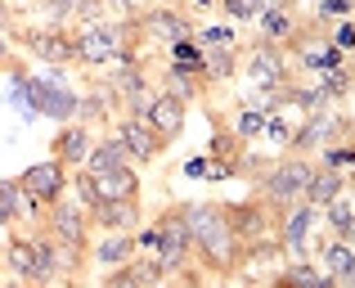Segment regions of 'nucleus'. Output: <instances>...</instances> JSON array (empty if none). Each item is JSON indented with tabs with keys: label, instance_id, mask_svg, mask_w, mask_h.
I'll use <instances>...</instances> for the list:
<instances>
[{
	"label": "nucleus",
	"instance_id": "1",
	"mask_svg": "<svg viewBox=\"0 0 355 288\" xmlns=\"http://www.w3.org/2000/svg\"><path fill=\"white\" fill-rule=\"evenodd\" d=\"M180 212L193 239V266L216 280H234L243 271V244L234 239L220 203H180Z\"/></svg>",
	"mask_w": 355,
	"mask_h": 288
},
{
	"label": "nucleus",
	"instance_id": "2",
	"mask_svg": "<svg viewBox=\"0 0 355 288\" xmlns=\"http://www.w3.org/2000/svg\"><path fill=\"white\" fill-rule=\"evenodd\" d=\"M311 171H315L311 158H297V153L275 158V162H266V167L257 171V198L266 203L270 212H288L293 203H302Z\"/></svg>",
	"mask_w": 355,
	"mask_h": 288
},
{
	"label": "nucleus",
	"instance_id": "3",
	"mask_svg": "<svg viewBox=\"0 0 355 288\" xmlns=\"http://www.w3.org/2000/svg\"><path fill=\"white\" fill-rule=\"evenodd\" d=\"M27 86V99H32L36 117H50V122L68 126L77 122V108H81V90L63 77V68H50V72H27L23 77Z\"/></svg>",
	"mask_w": 355,
	"mask_h": 288
},
{
	"label": "nucleus",
	"instance_id": "4",
	"mask_svg": "<svg viewBox=\"0 0 355 288\" xmlns=\"http://www.w3.org/2000/svg\"><path fill=\"white\" fill-rule=\"evenodd\" d=\"M9 45L27 54V59L45 63V68H72L77 63V36L72 27H50V23H18L9 32Z\"/></svg>",
	"mask_w": 355,
	"mask_h": 288
},
{
	"label": "nucleus",
	"instance_id": "5",
	"mask_svg": "<svg viewBox=\"0 0 355 288\" xmlns=\"http://www.w3.org/2000/svg\"><path fill=\"white\" fill-rule=\"evenodd\" d=\"M153 226H157V248H153L157 275L171 280V275L189 271V266H193V239H189V226H184L180 203H166V207L153 217Z\"/></svg>",
	"mask_w": 355,
	"mask_h": 288
},
{
	"label": "nucleus",
	"instance_id": "6",
	"mask_svg": "<svg viewBox=\"0 0 355 288\" xmlns=\"http://www.w3.org/2000/svg\"><path fill=\"white\" fill-rule=\"evenodd\" d=\"M5 262H9V271L18 275V284H27V288H50L59 280V271H54V248L41 230H32V235H9Z\"/></svg>",
	"mask_w": 355,
	"mask_h": 288
},
{
	"label": "nucleus",
	"instance_id": "7",
	"mask_svg": "<svg viewBox=\"0 0 355 288\" xmlns=\"http://www.w3.org/2000/svg\"><path fill=\"white\" fill-rule=\"evenodd\" d=\"M239 72L248 77V95H266V108H275V95L288 86V54L266 41H252L239 59Z\"/></svg>",
	"mask_w": 355,
	"mask_h": 288
},
{
	"label": "nucleus",
	"instance_id": "8",
	"mask_svg": "<svg viewBox=\"0 0 355 288\" xmlns=\"http://www.w3.org/2000/svg\"><path fill=\"white\" fill-rule=\"evenodd\" d=\"M41 230L50 244H59V248H72L77 257H90V212L81 207V203H72L68 194L63 198H54L50 207H45V217H41Z\"/></svg>",
	"mask_w": 355,
	"mask_h": 288
},
{
	"label": "nucleus",
	"instance_id": "9",
	"mask_svg": "<svg viewBox=\"0 0 355 288\" xmlns=\"http://www.w3.org/2000/svg\"><path fill=\"white\" fill-rule=\"evenodd\" d=\"M130 18H135V32H139L144 45L193 41V32H198V23L175 5H148V9H139V14H130Z\"/></svg>",
	"mask_w": 355,
	"mask_h": 288
},
{
	"label": "nucleus",
	"instance_id": "10",
	"mask_svg": "<svg viewBox=\"0 0 355 288\" xmlns=\"http://www.w3.org/2000/svg\"><path fill=\"white\" fill-rule=\"evenodd\" d=\"M315 230H320V207H311V203H293V207L279 212V221H275L279 253H288V262H306V257H311Z\"/></svg>",
	"mask_w": 355,
	"mask_h": 288
},
{
	"label": "nucleus",
	"instance_id": "11",
	"mask_svg": "<svg viewBox=\"0 0 355 288\" xmlns=\"http://www.w3.org/2000/svg\"><path fill=\"white\" fill-rule=\"evenodd\" d=\"M220 212H225L230 230H234V239H239L243 248H248V244H261V239H275L279 212H270L257 194H252V198H239V203H220Z\"/></svg>",
	"mask_w": 355,
	"mask_h": 288
},
{
	"label": "nucleus",
	"instance_id": "12",
	"mask_svg": "<svg viewBox=\"0 0 355 288\" xmlns=\"http://www.w3.org/2000/svg\"><path fill=\"white\" fill-rule=\"evenodd\" d=\"M68 167L63 162H54V158H45V162H32L27 171H18L14 180H18V189L27 194V198H36L41 207H50L54 198H63L68 194Z\"/></svg>",
	"mask_w": 355,
	"mask_h": 288
},
{
	"label": "nucleus",
	"instance_id": "13",
	"mask_svg": "<svg viewBox=\"0 0 355 288\" xmlns=\"http://www.w3.org/2000/svg\"><path fill=\"white\" fill-rule=\"evenodd\" d=\"M113 135L121 140V149L130 153L135 167H148V162H157V158L166 153V140H157V131L144 122V117H117Z\"/></svg>",
	"mask_w": 355,
	"mask_h": 288
},
{
	"label": "nucleus",
	"instance_id": "14",
	"mask_svg": "<svg viewBox=\"0 0 355 288\" xmlns=\"http://www.w3.org/2000/svg\"><path fill=\"white\" fill-rule=\"evenodd\" d=\"M162 95H175L180 104H198V99H207V77H202V63H171L166 59V68L157 72L153 81Z\"/></svg>",
	"mask_w": 355,
	"mask_h": 288
},
{
	"label": "nucleus",
	"instance_id": "15",
	"mask_svg": "<svg viewBox=\"0 0 355 288\" xmlns=\"http://www.w3.org/2000/svg\"><path fill=\"white\" fill-rule=\"evenodd\" d=\"M333 131H338V108H329V113H311V117H302V126H297V131H293V140H288V153H297V158L320 153L324 144H333Z\"/></svg>",
	"mask_w": 355,
	"mask_h": 288
},
{
	"label": "nucleus",
	"instance_id": "16",
	"mask_svg": "<svg viewBox=\"0 0 355 288\" xmlns=\"http://www.w3.org/2000/svg\"><path fill=\"white\" fill-rule=\"evenodd\" d=\"M144 122L157 131V140L171 144V140H180V135H184V122H189V104H180L175 95H162V90H157L153 104H148V113H144Z\"/></svg>",
	"mask_w": 355,
	"mask_h": 288
},
{
	"label": "nucleus",
	"instance_id": "17",
	"mask_svg": "<svg viewBox=\"0 0 355 288\" xmlns=\"http://www.w3.org/2000/svg\"><path fill=\"white\" fill-rule=\"evenodd\" d=\"M144 226V212H139V198L130 203H95L90 207V230L99 235H130V230Z\"/></svg>",
	"mask_w": 355,
	"mask_h": 288
},
{
	"label": "nucleus",
	"instance_id": "18",
	"mask_svg": "<svg viewBox=\"0 0 355 288\" xmlns=\"http://www.w3.org/2000/svg\"><path fill=\"white\" fill-rule=\"evenodd\" d=\"M302 18H297V9H266V14L257 18V41L275 45V50H293L297 36H302Z\"/></svg>",
	"mask_w": 355,
	"mask_h": 288
},
{
	"label": "nucleus",
	"instance_id": "19",
	"mask_svg": "<svg viewBox=\"0 0 355 288\" xmlns=\"http://www.w3.org/2000/svg\"><path fill=\"white\" fill-rule=\"evenodd\" d=\"M121 117L113 90L104 86V77H90V86L81 90V108H77V122L81 126H113Z\"/></svg>",
	"mask_w": 355,
	"mask_h": 288
},
{
	"label": "nucleus",
	"instance_id": "20",
	"mask_svg": "<svg viewBox=\"0 0 355 288\" xmlns=\"http://www.w3.org/2000/svg\"><path fill=\"white\" fill-rule=\"evenodd\" d=\"M90 126H81V122H68V126H59L54 131V140H50V158L54 162H63L68 171H77L81 162H86V153H90Z\"/></svg>",
	"mask_w": 355,
	"mask_h": 288
},
{
	"label": "nucleus",
	"instance_id": "21",
	"mask_svg": "<svg viewBox=\"0 0 355 288\" xmlns=\"http://www.w3.org/2000/svg\"><path fill=\"white\" fill-rule=\"evenodd\" d=\"M320 271L329 275L338 288H355V280H351V262H355V248H351V239H320Z\"/></svg>",
	"mask_w": 355,
	"mask_h": 288
},
{
	"label": "nucleus",
	"instance_id": "22",
	"mask_svg": "<svg viewBox=\"0 0 355 288\" xmlns=\"http://www.w3.org/2000/svg\"><path fill=\"white\" fill-rule=\"evenodd\" d=\"M90 185H95V198L99 203H130V198H139V171H135V167L99 171V176H90Z\"/></svg>",
	"mask_w": 355,
	"mask_h": 288
},
{
	"label": "nucleus",
	"instance_id": "23",
	"mask_svg": "<svg viewBox=\"0 0 355 288\" xmlns=\"http://www.w3.org/2000/svg\"><path fill=\"white\" fill-rule=\"evenodd\" d=\"M166 280L157 275L153 257H130L117 271H104V288H162Z\"/></svg>",
	"mask_w": 355,
	"mask_h": 288
},
{
	"label": "nucleus",
	"instance_id": "24",
	"mask_svg": "<svg viewBox=\"0 0 355 288\" xmlns=\"http://www.w3.org/2000/svg\"><path fill=\"white\" fill-rule=\"evenodd\" d=\"M347 185H351V171H333V167H320V162H315L311 180H306L302 203H311V207H324V203H333L342 189H347Z\"/></svg>",
	"mask_w": 355,
	"mask_h": 288
},
{
	"label": "nucleus",
	"instance_id": "25",
	"mask_svg": "<svg viewBox=\"0 0 355 288\" xmlns=\"http://www.w3.org/2000/svg\"><path fill=\"white\" fill-rule=\"evenodd\" d=\"M117 167H135V162H130V153L121 149L117 135H104V140L90 144V153H86V162H81V171L99 176V171H117Z\"/></svg>",
	"mask_w": 355,
	"mask_h": 288
},
{
	"label": "nucleus",
	"instance_id": "26",
	"mask_svg": "<svg viewBox=\"0 0 355 288\" xmlns=\"http://www.w3.org/2000/svg\"><path fill=\"white\" fill-rule=\"evenodd\" d=\"M135 257V239L130 235H99V244H90V262L99 271H117Z\"/></svg>",
	"mask_w": 355,
	"mask_h": 288
},
{
	"label": "nucleus",
	"instance_id": "27",
	"mask_svg": "<svg viewBox=\"0 0 355 288\" xmlns=\"http://www.w3.org/2000/svg\"><path fill=\"white\" fill-rule=\"evenodd\" d=\"M320 226L329 230L333 239H351L355 235V207H351V185L338 194L333 203H324L320 207Z\"/></svg>",
	"mask_w": 355,
	"mask_h": 288
},
{
	"label": "nucleus",
	"instance_id": "28",
	"mask_svg": "<svg viewBox=\"0 0 355 288\" xmlns=\"http://www.w3.org/2000/svg\"><path fill=\"white\" fill-rule=\"evenodd\" d=\"M279 280H284L288 288H338L320 266L311 262V257H306V262H288L284 271H279Z\"/></svg>",
	"mask_w": 355,
	"mask_h": 288
},
{
	"label": "nucleus",
	"instance_id": "29",
	"mask_svg": "<svg viewBox=\"0 0 355 288\" xmlns=\"http://www.w3.org/2000/svg\"><path fill=\"white\" fill-rule=\"evenodd\" d=\"M239 59H243V50H207L202 54V77H207V86L211 81H234Z\"/></svg>",
	"mask_w": 355,
	"mask_h": 288
},
{
	"label": "nucleus",
	"instance_id": "30",
	"mask_svg": "<svg viewBox=\"0 0 355 288\" xmlns=\"http://www.w3.org/2000/svg\"><path fill=\"white\" fill-rule=\"evenodd\" d=\"M193 45H198L202 54L207 50H243L239 45V32L230 23H207V27H198V32H193Z\"/></svg>",
	"mask_w": 355,
	"mask_h": 288
},
{
	"label": "nucleus",
	"instance_id": "31",
	"mask_svg": "<svg viewBox=\"0 0 355 288\" xmlns=\"http://www.w3.org/2000/svg\"><path fill=\"white\" fill-rule=\"evenodd\" d=\"M230 131H234L239 144H252L261 131H266V108H239V117H234V126H230Z\"/></svg>",
	"mask_w": 355,
	"mask_h": 288
},
{
	"label": "nucleus",
	"instance_id": "32",
	"mask_svg": "<svg viewBox=\"0 0 355 288\" xmlns=\"http://www.w3.org/2000/svg\"><path fill=\"white\" fill-rule=\"evenodd\" d=\"M320 167L351 171V167H355V144H324V149H320Z\"/></svg>",
	"mask_w": 355,
	"mask_h": 288
},
{
	"label": "nucleus",
	"instance_id": "33",
	"mask_svg": "<svg viewBox=\"0 0 355 288\" xmlns=\"http://www.w3.org/2000/svg\"><path fill=\"white\" fill-rule=\"evenodd\" d=\"M293 131H297V126L288 122L284 108H266V135H270L275 144H288V140H293Z\"/></svg>",
	"mask_w": 355,
	"mask_h": 288
},
{
	"label": "nucleus",
	"instance_id": "34",
	"mask_svg": "<svg viewBox=\"0 0 355 288\" xmlns=\"http://www.w3.org/2000/svg\"><path fill=\"white\" fill-rule=\"evenodd\" d=\"M23 198H27V194L18 189V180H0V207H5L14 221H18V207H23Z\"/></svg>",
	"mask_w": 355,
	"mask_h": 288
},
{
	"label": "nucleus",
	"instance_id": "35",
	"mask_svg": "<svg viewBox=\"0 0 355 288\" xmlns=\"http://www.w3.org/2000/svg\"><path fill=\"white\" fill-rule=\"evenodd\" d=\"M166 59L171 63H202V50L193 41H171L166 45Z\"/></svg>",
	"mask_w": 355,
	"mask_h": 288
},
{
	"label": "nucleus",
	"instance_id": "36",
	"mask_svg": "<svg viewBox=\"0 0 355 288\" xmlns=\"http://www.w3.org/2000/svg\"><path fill=\"white\" fill-rule=\"evenodd\" d=\"M207 280H211V275H202L198 266H189V271L171 275V280H166V288H207Z\"/></svg>",
	"mask_w": 355,
	"mask_h": 288
},
{
	"label": "nucleus",
	"instance_id": "37",
	"mask_svg": "<svg viewBox=\"0 0 355 288\" xmlns=\"http://www.w3.org/2000/svg\"><path fill=\"white\" fill-rule=\"evenodd\" d=\"M315 18H351V0H315Z\"/></svg>",
	"mask_w": 355,
	"mask_h": 288
},
{
	"label": "nucleus",
	"instance_id": "38",
	"mask_svg": "<svg viewBox=\"0 0 355 288\" xmlns=\"http://www.w3.org/2000/svg\"><path fill=\"white\" fill-rule=\"evenodd\" d=\"M220 9H225V18L230 23H257V14L248 9V0H216Z\"/></svg>",
	"mask_w": 355,
	"mask_h": 288
},
{
	"label": "nucleus",
	"instance_id": "39",
	"mask_svg": "<svg viewBox=\"0 0 355 288\" xmlns=\"http://www.w3.org/2000/svg\"><path fill=\"white\" fill-rule=\"evenodd\" d=\"M333 45H338L342 54L355 50V27H351V18H342V23H338V32H333Z\"/></svg>",
	"mask_w": 355,
	"mask_h": 288
},
{
	"label": "nucleus",
	"instance_id": "40",
	"mask_svg": "<svg viewBox=\"0 0 355 288\" xmlns=\"http://www.w3.org/2000/svg\"><path fill=\"white\" fill-rule=\"evenodd\" d=\"M18 27V5L14 0H0V36H9Z\"/></svg>",
	"mask_w": 355,
	"mask_h": 288
},
{
	"label": "nucleus",
	"instance_id": "41",
	"mask_svg": "<svg viewBox=\"0 0 355 288\" xmlns=\"http://www.w3.org/2000/svg\"><path fill=\"white\" fill-rule=\"evenodd\" d=\"M248 9L261 18L266 9H297V0H248Z\"/></svg>",
	"mask_w": 355,
	"mask_h": 288
},
{
	"label": "nucleus",
	"instance_id": "42",
	"mask_svg": "<svg viewBox=\"0 0 355 288\" xmlns=\"http://www.w3.org/2000/svg\"><path fill=\"white\" fill-rule=\"evenodd\" d=\"M184 176H189V180H202V176H207V158H189V162H184Z\"/></svg>",
	"mask_w": 355,
	"mask_h": 288
},
{
	"label": "nucleus",
	"instance_id": "43",
	"mask_svg": "<svg viewBox=\"0 0 355 288\" xmlns=\"http://www.w3.org/2000/svg\"><path fill=\"white\" fill-rule=\"evenodd\" d=\"M104 5H108V9H121V14H135L139 0H104Z\"/></svg>",
	"mask_w": 355,
	"mask_h": 288
},
{
	"label": "nucleus",
	"instance_id": "44",
	"mask_svg": "<svg viewBox=\"0 0 355 288\" xmlns=\"http://www.w3.org/2000/svg\"><path fill=\"white\" fill-rule=\"evenodd\" d=\"M9 226H14V217H9V212L0 207V230H9Z\"/></svg>",
	"mask_w": 355,
	"mask_h": 288
},
{
	"label": "nucleus",
	"instance_id": "45",
	"mask_svg": "<svg viewBox=\"0 0 355 288\" xmlns=\"http://www.w3.org/2000/svg\"><path fill=\"white\" fill-rule=\"evenodd\" d=\"M189 5H193V9H211V5H216V0H189Z\"/></svg>",
	"mask_w": 355,
	"mask_h": 288
},
{
	"label": "nucleus",
	"instance_id": "46",
	"mask_svg": "<svg viewBox=\"0 0 355 288\" xmlns=\"http://www.w3.org/2000/svg\"><path fill=\"white\" fill-rule=\"evenodd\" d=\"M270 288H288V284H284V280H275V284H270Z\"/></svg>",
	"mask_w": 355,
	"mask_h": 288
}]
</instances>
